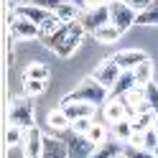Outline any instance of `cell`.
I'll return each instance as SVG.
<instances>
[{
	"instance_id": "cell-1",
	"label": "cell",
	"mask_w": 158,
	"mask_h": 158,
	"mask_svg": "<svg viewBox=\"0 0 158 158\" xmlns=\"http://www.w3.org/2000/svg\"><path fill=\"white\" fill-rule=\"evenodd\" d=\"M84 36H87V28L82 26V21H69V23H64L61 28H59L54 36H48L44 41V46L51 48L56 56L69 59L79 48V44H82Z\"/></svg>"
},
{
	"instance_id": "cell-2",
	"label": "cell",
	"mask_w": 158,
	"mask_h": 158,
	"mask_svg": "<svg viewBox=\"0 0 158 158\" xmlns=\"http://www.w3.org/2000/svg\"><path fill=\"white\" fill-rule=\"evenodd\" d=\"M64 100H84V102H92V105H105L110 100V89H107L102 82H97L94 77H87V79H82V82L77 84L74 92H69L64 97Z\"/></svg>"
},
{
	"instance_id": "cell-3",
	"label": "cell",
	"mask_w": 158,
	"mask_h": 158,
	"mask_svg": "<svg viewBox=\"0 0 158 158\" xmlns=\"http://www.w3.org/2000/svg\"><path fill=\"white\" fill-rule=\"evenodd\" d=\"M8 123L18 125L23 130H31L36 125V112H33V105H31V97H13L10 107H8Z\"/></svg>"
},
{
	"instance_id": "cell-4",
	"label": "cell",
	"mask_w": 158,
	"mask_h": 158,
	"mask_svg": "<svg viewBox=\"0 0 158 158\" xmlns=\"http://www.w3.org/2000/svg\"><path fill=\"white\" fill-rule=\"evenodd\" d=\"M8 33H10L13 41H31V38H38V23L28 21V18L10 13V21H8Z\"/></svg>"
},
{
	"instance_id": "cell-5",
	"label": "cell",
	"mask_w": 158,
	"mask_h": 158,
	"mask_svg": "<svg viewBox=\"0 0 158 158\" xmlns=\"http://www.w3.org/2000/svg\"><path fill=\"white\" fill-rule=\"evenodd\" d=\"M110 23H115L120 31H130V26H138V10L125 5L123 0H112L110 3Z\"/></svg>"
},
{
	"instance_id": "cell-6",
	"label": "cell",
	"mask_w": 158,
	"mask_h": 158,
	"mask_svg": "<svg viewBox=\"0 0 158 158\" xmlns=\"http://www.w3.org/2000/svg\"><path fill=\"white\" fill-rule=\"evenodd\" d=\"M66 148H69V158H92V153H94L97 145H94L87 135L72 130L69 138H66Z\"/></svg>"
},
{
	"instance_id": "cell-7",
	"label": "cell",
	"mask_w": 158,
	"mask_h": 158,
	"mask_svg": "<svg viewBox=\"0 0 158 158\" xmlns=\"http://www.w3.org/2000/svg\"><path fill=\"white\" fill-rule=\"evenodd\" d=\"M44 133H41V127L33 125L31 130H26V138H23V143H21V151L26 158H41L44 156Z\"/></svg>"
},
{
	"instance_id": "cell-8",
	"label": "cell",
	"mask_w": 158,
	"mask_h": 158,
	"mask_svg": "<svg viewBox=\"0 0 158 158\" xmlns=\"http://www.w3.org/2000/svg\"><path fill=\"white\" fill-rule=\"evenodd\" d=\"M79 21H82V26L87 28V33H94L100 26L110 23V5H100V8H92V10H82Z\"/></svg>"
},
{
	"instance_id": "cell-9",
	"label": "cell",
	"mask_w": 158,
	"mask_h": 158,
	"mask_svg": "<svg viewBox=\"0 0 158 158\" xmlns=\"http://www.w3.org/2000/svg\"><path fill=\"white\" fill-rule=\"evenodd\" d=\"M120 74H123V69H120V64H117L115 59H102V61L97 64V69H94L92 77L97 79V82H102L107 89H110V87L117 82V77H120Z\"/></svg>"
},
{
	"instance_id": "cell-10",
	"label": "cell",
	"mask_w": 158,
	"mask_h": 158,
	"mask_svg": "<svg viewBox=\"0 0 158 158\" xmlns=\"http://www.w3.org/2000/svg\"><path fill=\"white\" fill-rule=\"evenodd\" d=\"M59 107L66 112L69 120H79V117H92L97 105L84 102V100H61V102H59Z\"/></svg>"
},
{
	"instance_id": "cell-11",
	"label": "cell",
	"mask_w": 158,
	"mask_h": 158,
	"mask_svg": "<svg viewBox=\"0 0 158 158\" xmlns=\"http://www.w3.org/2000/svg\"><path fill=\"white\" fill-rule=\"evenodd\" d=\"M112 59L120 64L123 72H133V69L140 64V61H145V59H151V56H148L143 48H123V51H117Z\"/></svg>"
},
{
	"instance_id": "cell-12",
	"label": "cell",
	"mask_w": 158,
	"mask_h": 158,
	"mask_svg": "<svg viewBox=\"0 0 158 158\" xmlns=\"http://www.w3.org/2000/svg\"><path fill=\"white\" fill-rule=\"evenodd\" d=\"M13 13H18V15H23V18H28V21H33V23H41V21H46L48 15H51V10H46V8H41V5H36V3H18V5H13Z\"/></svg>"
},
{
	"instance_id": "cell-13",
	"label": "cell",
	"mask_w": 158,
	"mask_h": 158,
	"mask_svg": "<svg viewBox=\"0 0 158 158\" xmlns=\"http://www.w3.org/2000/svg\"><path fill=\"white\" fill-rule=\"evenodd\" d=\"M105 120L110 123V125H115L117 120H125L127 117V107H125V102H123V97H110V100L105 102Z\"/></svg>"
},
{
	"instance_id": "cell-14",
	"label": "cell",
	"mask_w": 158,
	"mask_h": 158,
	"mask_svg": "<svg viewBox=\"0 0 158 158\" xmlns=\"http://www.w3.org/2000/svg\"><path fill=\"white\" fill-rule=\"evenodd\" d=\"M41 158H69L66 140H59V138H44V156Z\"/></svg>"
},
{
	"instance_id": "cell-15",
	"label": "cell",
	"mask_w": 158,
	"mask_h": 158,
	"mask_svg": "<svg viewBox=\"0 0 158 158\" xmlns=\"http://www.w3.org/2000/svg\"><path fill=\"white\" fill-rule=\"evenodd\" d=\"M46 125L51 127V130H56V133L72 130V120L66 117V112L61 110V107H56V110H51V112L46 115Z\"/></svg>"
},
{
	"instance_id": "cell-16",
	"label": "cell",
	"mask_w": 158,
	"mask_h": 158,
	"mask_svg": "<svg viewBox=\"0 0 158 158\" xmlns=\"http://www.w3.org/2000/svg\"><path fill=\"white\" fill-rule=\"evenodd\" d=\"M135 84H138L135 74H133V72H123L120 77H117V82L110 87V97H123V94H127V92H130Z\"/></svg>"
},
{
	"instance_id": "cell-17",
	"label": "cell",
	"mask_w": 158,
	"mask_h": 158,
	"mask_svg": "<svg viewBox=\"0 0 158 158\" xmlns=\"http://www.w3.org/2000/svg\"><path fill=\"white\" fill-rule=\"evenodd\" d=\"M123 148H125V143H120V140H110V143H100L94 148V153H92V158H120L123 156Z\"/></svg>"
},
{
	"instance_id": "cell-18",
	"label": "cell",
	"mask_w": 158,
	"mask_h": 158,
	"mask_svg": "<svg viewBox=\"0 0 158 158\" xmlns=\"http://www.w3.org/2000/svg\"><path fill=\"white\" fill-rule=\"evenodd\" d=\"M120 36H123V31H120L115 23H105V26H100V28L92 33V38H94L97 44H115Z\"/></svg>"
},
{
	"instance_id": "cell-19",
	"label": "cell",
	"mask_w": 158,
	"mask_h": 158,
	"mask_svg": "<svg viewBox=\"0 0 158 158\" xmlns=\"http://www.w3.org/2000/svg\"><path fill=\"white\" fill-rule=\"evenodd\" d=\"M61 26H64V21H61V18H59L56 13H51V15L46 18V21H41V23H38V31H41V33H38V38H41V44L46 41L48 36H54Z\"/></svg>"
},
{
	"instance_id": "cell-20",
	"label": "cell",
	"mask_w": 158,
	"mask_h": 158,
	"mask_svg": "<svg viewBox=\"0 0 158 158\" xmlns=\"http://www.w3.org/2000/svg\"><path fill=\"white\" fill-rule=\"evenodd\" d=\"M156 117H158V112H153V110H145V112H138L135 117H133V130L135 133H145V130H151V127L156 125Z\"/></svg>"
},
{
	"instance_id": "cell-21",
	"label": "cell",
	"mask_w": 158,
	"mask_h": 158,
	"mask_svg": "<svg viewBox=\"0 0 158 158\" xmlns=\"http://www.w3.org/2000/svg\"><path fill=\"white\" fill-rule=\"evenodd\" d=\"M112 133H115V140H120V143H127L133 138V123H130V117H125V120H117L112 125Z\"/></svg>"
},
{
	"instance_id": "cell-22",
	"label": "cell",
	"mask_w": 158,
	"mask_h": 158,
	"mask_svg": "<svg viewBox=\"0 0 158 158\" xmlns=\"http://www.w3.org/2000/svg\"><path fill=\"white\" fill-rule=\"evenodd\" d=\"M133 74H135V79H138V84H148V82H153V61H151V59L140 61V64L133 69Z\"/></svg>"
},
{
	"instance_id": "cell-23",
	"label": "cell",
	"mask_w": 158,
	"mask_h": 158,
	"mask_svg": "<svg viewBox=\"0 0 158 158\" xmlns=\"http://www.w3.org/2000/svg\"><path fill=\"white\" fill-rule=\"evenodd\" d=\"M79 10H82V8H77V5L72 3V0H66V3H64V5H59L54 13H56L59 18H61L64 23H69V21H79Z\"/></svg>"
},
{
	"instance_id": "cell-24",
	"label": "cell",
	"mask_w": 158,
	"mask_h": 158,
	"mask_svg": "<svg viewBox=\"0 0 158 158\" xmlns=\"http://www.w3.org/2000/svg\"><path fill=\"white\" fill-rule=\"evenodd\" d=\"M46 92L44 79H23V94L26 97H41Z\"/></svg>"
},
{
	"instance_id": "cell-25",
	"label": "cell",
	"mask_w": 158,
	"mask_h": 158,
	"mask_svg": "<svg viewBox=\"0 0 158 158\" xmlns=\"http://www.w3.org/2000/svg\"><path fill=\"white\" fill-rule=\"evenodd\" d=\"M138 26H158V3L153 0L151 8L138 13Z\"/></svg>"
},
{
	"instance_id": "cell-26",
	"label": "cell",
	"mask_w": 158,
	"mask_h": 158,
	"mask_svg": "<svg viewBox=\"0 0 158 158\" xmlns=\"http://www.w3.org/2000/svg\"><path fill=\"white\" fill-rule=\"evenodd\" d=\"M23 79H44V82H48V66H46V64H41V61L28 64Z\"/></svg>"
},
{
	"instance_id": "cell-27",
	"label": "cell",
	"mask_w": 158,
	"mask_h": 158,
	"mask_svg": "<svg viewBox=\"0 0 158 158\" xmlns=\"http://www.w3.org/2000/svg\"><path fill=\"white\" fill-rule=\"evenodd\" d=\"M23 138H26V130H23V127L8 125V133H5V143H8V148H21Z\"/></svg>"
},
{
	"instance_id": "cell-28",
	"label": "cell",
	"mask_w": 158,
	"mask_h": 158,
	"mask_svg": "<svg viewBox=\"0 0 158 158\" xmlns=\"http://www.w3.org/2000/svg\"><path fill=\"white\" fill-rule=\"evenodd\" d=\"M123 156H125V158H156V156H153V151H145V148L133 145V143H125Z\"/></svg>"
},
{
	"instance_id": "cell-29",
	"label": "cell",
	"mask_w": 158,
	"mask_h": 158,
	"mask_svg": "<svg viewBox=\"0 0 158 158\" xmlns=\"http://www.w3.org/2000/svg\"><path fill=\"white\" fill-rule=\"evenodd\" d=\"M87 138L94 143V145H100V143H105L107 140V130H105V125H100V123H92V127L87 130Z\"/></svg>"
},
{
	"instance_id": "cell-30",
	"label": "cell",
	"mask_w": 158,
	"mask_h": 158,
	"mask_svg": "<svg viewBox=\"0 0 158 158\" xmlns=\"http://www.w3.org/2000/svg\"><path fill=\"white\" fill-rule=\"evenodd\" d=\"M143 89H145V102L151 105V110L158 112V84L148 82V84H143Z\"/></svg>"
},
{
	"instance_id": "cell-31",
	"label": "cell",
	"mask_w": 158,
	"mask_h": 158,
	"mask_svg": "<svg viewBox=\"0 0 158 158\" xmlns=\"http://www.w3.org/2000/svg\"><path fill=\"white\" fill-rule=\"evenodd\" d=\"M140 148H145V151H156V148H158V133H156V125L151 127V130L143 133V145H140Z\"/></svg>"
},
{
	"instance_id": "cell-32",
	"label": "cell",
	"mask_w": 158,
	"mask_h": 158,
	"mask_svg": "<svg viewBox=\"0 0 158 158\" xmlns=\"http://www.w3.org/2000/svg\"><path fill=\"white\" fill-rule=\"evenodd\" d=\"M92 127V117H79V120H72V130L87 135V130Z\"/></svg>"
},
{
	"instance_id": "cell-33",
	"label": "cell",
	"mask_w": 158,
	"mask_h": 158,
	"mask_svg": "<svg viewBox=\"0 0 158 158\" xmlns=\"http://www.w3.org/2000/svg\"><path fill=\"white\" fill-rule=\"evenodd\" d=\"M31 3H36V5H41V8H46V10H56V8L59 5H64L66 3V0H31Z\"/></svg>"
},
{
	"instance_id": "cell-34",
	"label": "cell",
	"mask_w": 158,
	"mask_h": 158,
	"mask_svg": "<svg viewBox=\"0 0 158 158\" xmlns=\"http://www.w3.org/2000/svg\"><path fill=\"white\" fill-rule=\"evenodd\" d=\"M123 3H125V5H130V8H135V10L140 13V10H145V8H151V5H153V0H123Z\"/></svg>"
},
{
	"instance_id": "cell-35",
	"label": "cell",
	"mask_w": 158,
	"mask_h": 158,
	"mask_svg": "<svg viewBox=\"0 0 158 158\" xmlns=\"http://www.w3.org/2000/svg\"><path fill=\"white\" fill-rule=\"evenodd\" d=\"M127 143H133V145H143V133H133V138Z\"/></svg>"
},
{
	"instance_id": "cell-36",
	"label": "cell",
	"mask_w": 158,
	"mask_h": 158,
	"mask_svg": "<svg viewBox=\"0 0 158 158\" xmlns=\"http://www.w3.org/2000/svg\"><path fill=\"white\" fill-rule=\"evenodd\" d=\"M8 158H26L23 151H15V148H8Z\"/></svg>"
},
{
	"instance_id": "cell-37",
	"label": "cell",
	"mask_w": 158,
	"mask_h": 158,
	"mask_svg": "<svg viewBox=\"0 0 158 158\" xmlns=\"http://www.w3.org/2000/svg\"><path fill=\"white\" fill-rule=\"evenodd\" d=\"M72 3H74L77 8H82V10H84V5H87V0H72Z\"/></svg>"
},
{
	"instance_id": "cell-38",
	"label": "cell",
	"mask_w": 158,
	"mask_h": 158,
	"mask_svg": "<svg viewBox=\"0 0 158 158\" xmlns=\"http://www.w3.org/2000/svg\"><path fill=\"white\" fill-rule=\"evenodd\" d=\"M102 3H105V5H110V3H112V0H102Z\"/></svg>"
},
{
	"instance_id": "cell-39",
	"label": "cell",
	"mask_w": 158,
	"mask_h": 158,
	"mask_svg": "<svg viewBox=\"0 0 158 158\" xmlns=\"http://www.w3.org/2000/svg\"><path fill=\"white\" fill-rule=\"evenodd\" d=\"M156 133H158V117H156Z\"/></svg>"
},
{
	"instance_id": "cell-40",
	"label": "cell",
	"mask_w": 158,
	"mask_h": 158,
	"mask_svg": "<svg viewBox=\"0 0 158 158\" xmlns=\"http://www.w3.org/2000/svg\"><path fill=\"white\" fill-rule=\"evenodd\" d=\"M153 156H156V158H158V148H156V151H153Z\"/></svg>"
},
{
	"instance_id": "cell-41",
	"label": "cell",
	"mask_w": 158,
	"mask_h": 158,
	"mask_svg": "<svg viewBox=\"0 0 158 158\" xmlns=\"http://www.w3.org/2000/svg\"><path fill=\"white\" fill-rule=\"evenodd\" d=\"M120 158H125V156H120Z\"/></svg>"
},
{
	"instance_id": "cell-42",
	"label": "cell",
	"mask_w": 158,
	"mask_h": 158,
	"mask_svg": "<svg viewBox=\"0 0 158 158\" xmlns=\"http://www.w3.org/2000/svg\"><path fill=\"white\" fill-rule=\"evenodd\" d=\"M156 3H158V0H156Z\"/></svg>"
}]
</instances>
